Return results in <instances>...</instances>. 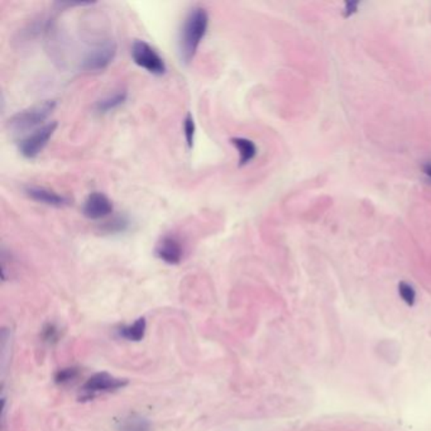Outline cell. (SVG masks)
Here are the masks:
<instances>
[{
  "label": "cell",
  "instance_id": "1",
  "mask_svg": "<svg viewBox=\"0 0 431 431\" xmlns=\"http://www.w3.org/2000/svg\"><path fill=\"white\" fill-rule=\"evenodd\" d=\"M209 27V14L205 8L194 7L187 13L178 36V54L184 63H190L198 52Z\"/></svg>",
  "mask_w": 431,
  "mask_h": 431
},
{
  "label": "cell",
  "instance_id": "2",
  "mask_svg": "<svg viewBox=\"0 0 431 431\" xmlns=\"http://www.w3.org/2000/svg\"><path fill=\"white\" fill-rule=\"evenodd\" d=\"M56 108L55 100H46L22 110L8 120V128L13 133H24L40 127ZM38 130V128H37Z\"/></svg>",
  "mask_w": 431,
  "mask_h": 431
},
{
  "label": "cell",
  "instance_id": "3",
  "mask_svg": "<svg viewBox=\"0 0 431 431\" xmlns=\"http://www.w3.org/2000/svg\"><path fill=\"white\" fill-rule=\"evenodd\" d=\"M132 58L136 62V65L148 71L152 75L162 76L167 71V66L164 63V58L147 42L139 41V40L133 42Z\"/></svg>",
  "mask_w": 431,
  "mask_h": 431
},
{
  "label": "cell",
  "instance_id": "4",
  "mask_svg": "<svg viewBox=\"0 0 431 431\" xmlns=\"http://www.w3.org/2000/svg\"><path fill=\"white\" fill-rule=\"evenodd\" d=\"M56 128H57V123L51 122L38 130H33L31 134H28L27 137L23 138L18 146L22 156L28 159L37 157L47 146L49 139L56 132Z\"/></svg>",
  "mask_w": 431,
  "mask_h": 431
},
{
  "label": "cell",
  "instance_id": "5",
  "mask_svg": "<svg viewBox=\"0 0 431 431\" xmlns=\"http://www.w3.org/2000/svg\"><path fill=\"white\" fill-rule=\"evenodd\" d=\"M117 55V45L114 41H105L91 48L84 57L81 69L88 72H99L109 66Z\"/></svg>",
  "mask_w": 431,
  "mask_h": 431
},
{
  "label": "cell",
  "instance_id": "6",
  "mask_svg": "<svg viewBox=\"0 0 431 431\" xmlns=\"http://www.w3.org/2000/svg\"><path fill=\"white\" fill-rule=\"evenodd\" d=\"M127 386V381L122 378L111 376L109 373H96L90 377L86 384L82 386V398H93L99 393H107L113 391L120 390Z\"/></svg>",
  "mask_w": 431,
  "mask_h": 431
},
{
  "label": "cell",
  "instance_id": "7",
  "mask_svg": "<svg viewBox=\"0 0 431 431\" xmlns=\"http://www.w3.org/2000/svg\"><path fill=\"white\" fill-rule=\"evenodd\" d=\"M113 203L103 192H91L82 205V214L91 220L103 219L113 212Z\"/></svg>",
  "mask_w": 431,
  "mask_h": 431
},
{
  "label": "cell",
  "instance_id": "8",
  "mask_svg": "<svg viewBox=\"0 0 431 431\" xmlns=\"http://www.w3.org/2000/svg\"><path fill=\"white\" fill-rule=\"evenodd\" d=\"M155 253L167 265H178L182 260L184 248L176 235L166 234L158 242Z\"/></svg>",
  "mask_w": 431,
  "mask_h": 431
},
{
  "label": "cell",
  "instance_id": "9",
  "mask_svg": "<svg viewBox=\"0 0 431 431\" xmlns=\"http://www.w3.org/2000/svg\"><path fill=\"white\" fill-rule=\"evenodd\" d=\"M24 194L28 198L35 200L40 204L45 205L54 206V207H63V206L69 205L70 200L60 195L57 192L48 190L46 187H40V186H26L24 187Z\"/></svg>",
  "mask_w": 431,
  "mask_h": 431
},
{
  "label": "cell",
  "instance_id": "10",
  "mask_svg": "<svg viewBox=\"0 0 431 431\" xmlns=\"http://www.w3.org/2000/svg\"><path fill=\"white\" fill-rule=\"evenodd\" d=\"M128 97V91L125 89H119L114 91L113 94L104 96L100 100H97L95 104V111L99 114H107L113 110L118 109L122 107Z\"/></svg>",
  "mask_w": 431,
  "mask_h": 431
},
{
  "label": "cell",
  "instance_id": "11",
  "mask_svg": "<svg viewBox=\"0 0 431 431\" xmlns=\"http://www.w3.org/2000/svg\"><path fill=\"white\" fill-rule=\"evenodd\" d=\"M240 155V166H246L257 156V146L248 138L235 137L230 141Z\"/></svg>",
  "mask_w": 431,
  "mask_h": 431
},
{
  "label": "cell",
  "instance_id": "12",
  "mask_svg": "<svg viewBox=\"0 0 431 431\" xmlns=\"http://www.w3.org/2000/svg\"><path fill=\"white\" fill-rule=\"evenodd\" d=\"M119 431H152L151 423L142 415L130 414L120 420Z\"/></svg>",
  "mask_w": 431,
  "mask_h": 431
},
{
  "label": "cell",
  "instance_id": "13",
  "mask_svg": "<svg viewBox=\"0 0 431 431\" xmlns=\"http://www.w3.org/2000/svg\"><path fill=\"white\" fill-rule=\"evenodd\" d=\"M146 328H147L146 319L139 318L132 325H125L119 329V336H123L124 339L130 340V342H139L143 339Z\"/></svg>",
  "mask_w": 431,
  "mask_h": 431
},
{
  "label": "cell",
  "instance_id": "14",
  "mask_svg": "<svg viewBox=\"0 0 431 431\" xmlns=\"http://www.w3.org/2000/svg\"><path fill=\"white\" fill-rule=\"evenodd\" d=\"M130 226V220L127 215H118L102 226V232L107 234H120L127 232Z\"/></svg>",
  "mask_w": 431,
  "mask_h": 431
},
{
  "label": "cell",
  "instance_id": "15",
  "mask_svg": "<svg viewBox=\"0 0 431 431\" xmlns=\"http://www.w3.org/2000/svg\"><path fill=\"white\" fill-rule=\"evenodd\" d=\"M79 376V370L75 367L62 368L56 373L55 382L58 384H68L72 382Z\"/></svg>",
  "mask_w": 431,
  "mask_h": 431
},
{
  "label": "cell",
  "instance_id": "16",
  "mask_svg": "<svg viewBox=\"0 0 431 431\" xmlns=\"http://www.w3.org/2000/svg\"><path fill=\"white\" fill-rule=\"evenodd\" d=\"M398 294L401 296V299L404 300L409 306H412L415 304L416 299V292L414 288L409 285L407 282H400L398 285Z\"/></svg>",
  "mask_w": 431,
  "mask_h": 431
},
{
  "label": "cell",
  "instance_id": "17",
  "mask_svg": "<svg viewBox=\"0 0 431 431\" xmlns=\"http://www.w3.org/2000/svg\"><path fill=\"white\" fill-rule=\"evenodd\" d=\"M184 130H185V139L187 147L191 150L194 147V139H195V122H194V118L191 114H187L184 120Z\"/></svg>",
  "mask_w": 431,
  "mask_h": 431
},
{
  "label": "cell",
  "instance_id": "18",
  "mask_svg": "<svg viewBox=\"0 0 431 431\" xmlns=\"http://www.w3.org/2000/svg\"><path fill=\"white\" fill-rule=\"evenodd\" d=\"M60 339V331L54 324H47L42 330V340L48 344H55Z\"/></svg>",
  "mask_w": 431,
  "mask_h": 431
},
{
  "label": "cell",
  "instance_id": "19",
  "mask_svg": "<svg viewBox=\"0 0 431 431\" xmlns=\"http://www.w3.org/2000/svg\"><path fill=\"white\" fill-rule=\"evenodd\" d=\"M356 9H358V3L356 1H347L344 4V17H350L353 14L356 13Z\"/></svg>",
  "mask_w": 431,
  "mask_h": 431
},
{
  "label": "cell",
  "instance_id": "20",
  "mask_svg": "<svg viewBox=\"0 0 431 431\" xmlns=\"http://www.w3.org/2000/svg\"><path fill=\"white\" fill-rule=\"evenodd\" d=\"M424 172L431 178V164H426V166H425Z\"/></svg>",
  "mask_w": 431,
  "mask_h": 431
}]
</instances>
